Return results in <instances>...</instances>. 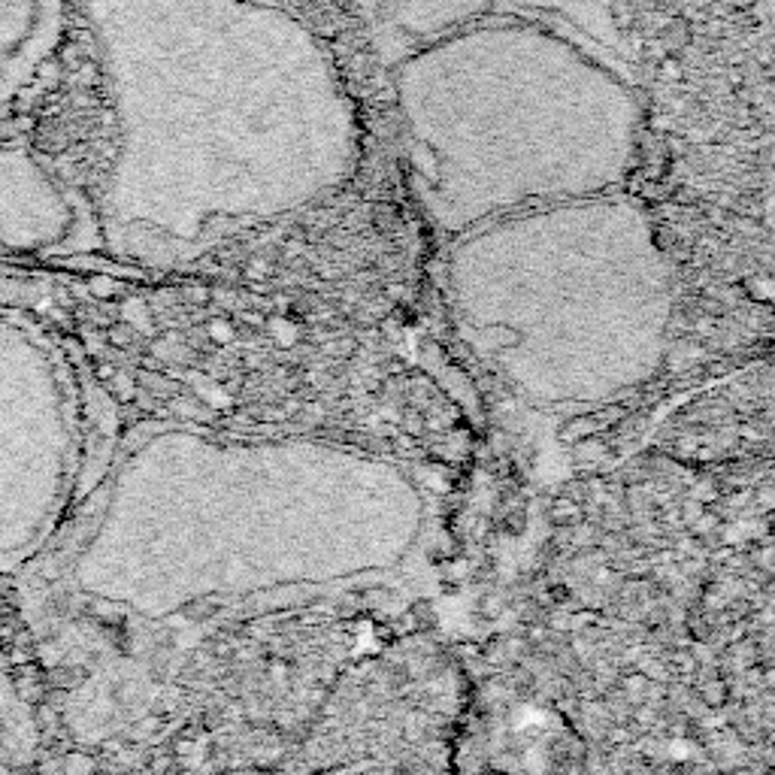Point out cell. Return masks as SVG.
<instances>
[{"mask_svg": "<svg viewBox=\"0 0 775 775\" xmlns=\"http://www.w3.org/2000/svg\"><path fill=\"white\" fill-rule=\"evenodd\" d=\"M763 3V19H766V24H769V31H773L775 36V0H761Z\"/></svg>", "mask_w": 775, "mask_h": 775, "instance_id": "6", "label": "cell"}, {"mask_svg": "<svg viewBox=\"0 0 775 775\" xmlns=\"http://www.w3.org/2000/svg\"><path fill=\"white\" fill-rule=\"evenodd\" d=\"M451 240L460 337L521 397L605 403L664 361L673 266L652 218L615 192L509 212Z\"/></svg>", "mask_w": 775, "mask_h": 775, "instance_id": "2", "label": "cell"}, {"mask_svg": "<svg viewBox=\"0 0 775 775\" xmlns=\"http://www.w3.org/2000/svg\"><path fill=\"white\" fill-rule=\"evenodd\" d=\"M397 109L415 192L448 237L615 192L640 152L627 79L567 34L512 15L412 48Z\"/></svg>", "mask_w": 775, "mask_h": 775, "instance_id": "1", "label": "cell"}, {"mask_svg": "<svg viewBox=\"0 0 775 775\" xmlns=\"http://www.w3.org/2000/svg\"><path fill=\"white\" fill-rule=\"evenodd\" d=\"M342 709L351 754H367V766H434L430 754L446 751L458 721V678L443 652L397 645L351 678Z\"/></svg>", "mask_w": 775, "mask_h": 775, "instance_id": "3", "label": "cell"}, {"mask_svg": "<svg viewBox=\"0 0 775 775\" xmlns=\"http://www.w3.org/2000/svg\"><path fill=\"white\" fill-rule=\"evenodd\" d=\"M512 10L527 22L564 24L569 40L591 52H621L624 46V0H494V10Z\"/></svg>", "mask_w": 775, "mask_h": 775, "instance_id": "4", "label": "cell"}, {"mask_svg": "<svg viewBox=\"0 0 775 775\" xmlns=\"http://www.w3.org/2000/svg\"><path fill=\"white\" fill-rule=\"evenodd\" d=\"M385 24L418 48L436 36L482 22L494 12V0H379Z\"/></svg>", "mask_w": 775, "mask_h": 775, "instance_id": "5", "label": "cell"}]
</instances>
